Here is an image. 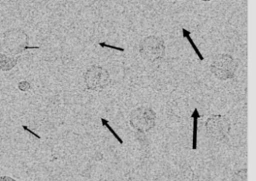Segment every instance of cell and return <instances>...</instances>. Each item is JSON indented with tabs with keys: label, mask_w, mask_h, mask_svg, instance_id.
Instances as JSON below:
<instances>
[{
	"label": "cell",
	"mask_w": 256,
	"mask_h": 181,
	"mask_svg": "<svg viewBox=\"0 0 256 181\" xmlns=\"http://www.w3.org/2000/svg\"><path fill=\"white\" fill-rule=\"evenodd\" d=\"M139 52L140 56L146 61H160L166 54L164 40L158 36H148L140 41Z\"/></svg>",
	"instance_id": "1"
},
{
	"label": "cell",
	"mask_w": 256,
	"mask_h": 181,
	"mask_svg": "<svg viewBox=\"0 0 256 181\" xmlns=\"http://www.w3.org/2000/svg\"><path fill=\"white\" fill-rule=\"evenodd\" d=\"M236 63L229 54L221 53L215 55L211 63V72L221 80L232 79L234 76Z\"/></svg>",
	"instance_id": "2"
},
{
	"label": "cell",
	"mask_w": 256,
	"mask_h": 181,
	"mask_svg": "<svg viewBox=\"0 0 256 181\" xmlns=\"http://www.w3.org/2000/svg\"><path fill=\"white\" fill-rule=\"evenodd\" d=\"M155 112L150 108L134 109L130 115V122L138 130H148L155 124Z\"/></svg>",
	"instance_id": "3"
},
{
	"label": "cell",
	"mask_w": 256,
	"mask_h": 181,
	"mask_svg": "<svg viewBox=\"0 0 256 181\" xmlns=\"http://www.w3.org/2000/svg\"><path fill=\"white\" fill-rule=\"evenodd\" d=\"M110 76L107 70L94 66L90 68L86 73V82L88 88L90 89H102L108 84Z\"/></svg>",
	"instance_id": "4"
},
{
	"label": "cell",
	"mask_w": 256,
	"mask_h": 181,
	"mask_svg": "<svg viewBox=\"0 0 256 181\" xmlns=\"http://www.w3.org/2000/svg\"><path fill=\"white\" fill-rule=\"evenodd\" d=\"M192 118H193V134H192V149H197L198 142V118H200L198 109H194Z\"/></svg>",
	"instance_id": "5"
},
{
	"label": "cell",
	"mask_w": 256,
	"mask_h": 181,
	"mask_svg": "<svg viewBox=\"0 0 256 181\" xmlns=\"http://www.w3.org/2000/svg\"><path fill=\"white\" fill-rule=\"evenodd\" d=\"M182 34H184V37H186V38L187 39V40H188V42H190V45H191L192 47L193 48V49H194V52H196V53L197 54L198 56V58H200V60H204V57L203 55H202V54L200 53V50H199L198 48L197 47V46H196V43H194V40L192 39L191 36H190V32L188 31V30L186 29V28H182Z\"/></svg>",
	"instance_id": "6"
},
{
	"label": "cell",
	"mask_w": 256,
	"mask_h": 181,
	"mask_svg": "<svg viewBox=\"0 0 256 181\" xmlns=\"http://www.w3.org/2000/svg\"><path fill=\"white\" fill-rule=\"evenodd\" d=\"M102 125L104 126V127H107L108 130L109 131H110V133H112V134L114 136L115 139H116V140H118V142H120V143H124L122 139H121V138L120 137L119 135H118V133H116V132H115L114 130V129L112 128V127H110V125H109L108 121H107V120L106 119H104V118H102Z\"/></svg>",
	"instance_id": "7"
},
{
	"label": "cell",
	"mask_w": 256,
	"mask_h": 181,
	"mask_svg": "<svg viewBox=\"0 0 256 181\" xmlns=\"http://www.w3.org/2000/svg\"><path fill=\"white\" fill-rule=\"evenodd\" d=\"M100 44L101 45V46H106V47L112 48V49H116V50L122 51H122H124V49H122V48L116 47V46H110V45H108L107 43H100Z\"/></svg>",
	"instance_id": "8"
},
{
	"label": "cell",
	"mask_w": 256,
	"mask_h": 181,
	"mask_svg": "<svg viewBox=\"0 0 256 181\" xmlns=\"http://www.w3.org/2000/svg\"><path fill=\"white\" fill-rule=\"evenodd\" d=\"M0 181H16V180L13 178H10L8 176H2L0 177Z\"/></svg>",
	"instance_id": "9"
},
{
	"label": "cell",
	"mask_w": 256,
	"mask_h": 181,
	"mask_svg": "<svg viewBox=\"0 0 256 181\" xmlns=\"http://www.w3.org/2000/svg\"><path fill=\"white\" fill-rule=\"evenodd\" d=\"M23 127L25 130H26V131L29 132V133H30L31 134L34 135V136H35L36 137H37V138H38V139H41V137H40V136H38V135L36 134V133H34V132H32V130H30V129H28V127H26V126H23Z\"/></svg>",
	"instance_id": "10"
},
{
	"label": "cell",
	"mask_w": 256,
	"mask_h": 181,
	"mask_svg": "<svg viewBox=\"0 0 256 181\" xmlns=\"http://www.w3.org/2000/svg\"><path fill=\"white\" fill-rule=\"evenodd\" d=\"M202 1H211V0H202Z\"/></svg>",
	"instance_id": "11"
}]
</instances>
